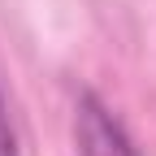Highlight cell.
Masks as SVG:
<instances>
[{
	"instance_id": "obj_1",
	"label": "cell",
	"mask_w": 156,
	"mask_h": 156,
	"mask_svg": "<svg viewBox=\"0 0 156 156\" xmlns=\"http://www.w3.org/2000/svg\"><path fill=\"white\" fill-rule=\"evenodd\" d=\"M74 147L78 156H143L117 108L91 87L74 95Z\"/></svg>"
},
{
	"instance_id": "obj_2",
	"label": "cell",
	"mask_w": 156,
	"mask_h": 156,
	"mask_svg": "<svg viewBox=\"0 0 156 156\" xmlns=\"http://www.w3.org/2000/svg\"><path fill=\"white\" fill-rule=\"evenodd\" d=\"M0 156H22V147H17V130H13V113H9L5 91H0Z\"/></svg>"
}]
</instances>
